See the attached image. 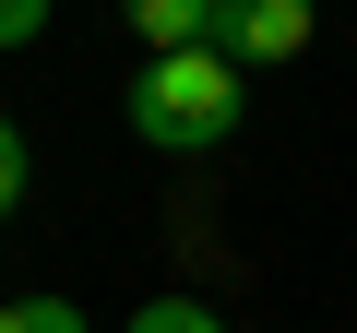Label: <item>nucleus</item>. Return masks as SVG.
<instances>
[{
	"instance_id": "nucleus-1",
	"label": "nucleus",
	"mask_w": 357,
	"mask_h": 333,
	"mask_svg": "<svg viewBox=\"0 0 357 333\" xmlns=\"http://www.w3.org/2000/svg\"><path fill=\"white\" fill-rule=\"evenodd\" d=\"M238 119H250V72H227L215 48L143 60V72H131V131H143L155 155H215Z\"/></svg>"
},
{
	"instance_id": "nucleus-3",
	"label": "nucleus",
	"mask_w": 357,
	"mask_h": 333,
	"mask_svg": "<svg viewBox=\"0 0 357 333\" xmlns=\"http://www.w3.org/2000/svg\"><path fill=\"white\" fill-rule=\"evenodd\" d=\"M215 13L227 0H131V36H143V60H191V48H215Z\"/></svg>"
},
{
	"instance_id": "nucleus-4",
	"label": "nucleus",
	"mask_w": 357,
	"mask_h": 333,
	"mask_svg": "<svg viewBox=\"0 0 357 333\" xmlns=\"http://www.w3.org/2000/svg\"><path fill=\"white\" fill-rule=\"evenodd\" d=\"M119 333H227V321H215V297H178V286H167V297H143Z\"/></svg>"
},
{
	"instance_id": "nucleus-6",
	"label": "nucleus",
	"mask_w": 357,
	"mask_h": 333,
	"mask_svg": "<svg viewBox=\"0 0 357 333\" xmlns=\"http://www.w3.org/2000/svg\"><path fill=\"white\" fill-rule=\"evenodd\" d=\"M13 203H24V131L0 119V215H13Z\"/></svg>"
},
{
	"instance_id": "nucleus-7",
	"label": "nucleus",
	"mask_w": 357,
	"mask_h": 333,
	"mask_svg": "<svg viewBox=\"0 0 357 333\" xmlns=\"http://www.w3.org/2000/svg\"><path fill=\"white\" fill-rule=\"evenodd\" d=\"M24 36H48V0H0V48H24Z\"/></svg>"
},
{
	"instance_id": "nucleus-5",
	"label": "nucleus",
	"mask_w": 357,
	"mask_h": 333,
	"mask_svg": "<svg viewBox=\"0 0 357 333\" xmlns=\"http://www.w3.org/2000/svg\"><path fill=\"white\" fill-rule=\"evenodd\" d=\"M0 333H96L72 297H0Z\"/></svg>"
},
{
	"instance_id": "nucleus-2",
	"label": "nucleus",
	"mask_w": 357,
	"mask_h": 333,
	"mask_svg": "<svg viewBox=\"0 0 357 333\" xmlns=\"http://www.w3.org/2000/svg\"><path fill=\"white\" fill-rule=\"evenodd\" d=\"M310 48V0H227L215 13V60L227 72H274Z\"/></svg>"
}]
</instances>
